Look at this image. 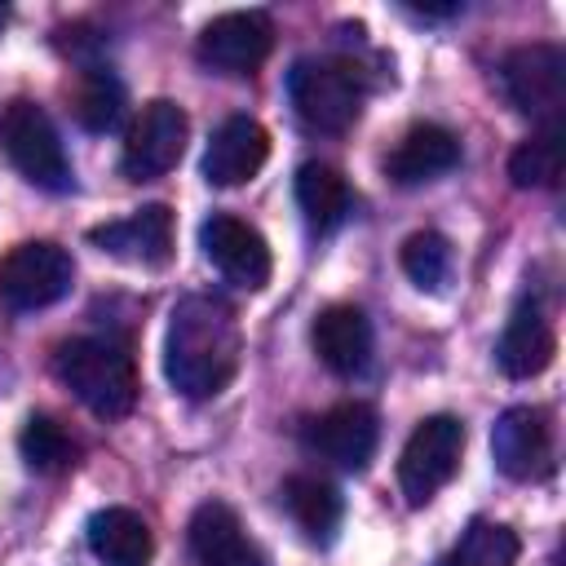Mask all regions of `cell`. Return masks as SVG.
I'll use <instances>...</instances> for the list:
<instances>
[{
  "label": "cell",
  "instance_id": "obj_1",
  "mask_svg": "<svg viewBox=\"0 0 566 566\" xmlns=\"http://www.w3.org/2000/svg\"><path fill=\"white\" fill-rule=\"evenodd\" d=\"M243 354L239 318L217 296H186L172 305L164 340V376L181 398H217Z\"/></svg>",
  "mask_w": 566,
  "mask_h": 566
},
{
  "label": "cell",
  "instance_id": "obj_2",
  "mask_svg": "<svg viewBox=\"0 0 566 566\" xmlns=\"http://www.w3.org/2000/svg\"><path fill=\"white\" fill-rule=\"evenodd\" d=\"M57 380L102 420H119L137 402V367L128 345L111 336H75L53 354Z\"/></svg>",
  "mask_w": 566,
  "mask_h": 566
},
{
  "label": "cell",
  "instance_id": "obj_3",
  "mask_svg": "<svg viewBox=\"0 0 566 566\" xmlns=\"http://www.w3.org/2000/svg\"><path fill=\"white\" fill-rule=\"evenodd\" d=\"M287 102L314 133H345L363 111V80L349 62L301 57L287 71Z\"/></svg>",
  "mask_w": 566,
  "mask_h": 566
},
{
  "label": "cell",
  "instance_id": "obj_4",
  "mask_svg": "<svg viewBox=\"0 0 566 566\" xmlns=\"http://www.w3.org/2000/svg\"><path fill=\"white\" fill-rule=\"evenodd\" d=\"M0 150L4 159L40 190H66L71 186V159L62 150V137L44 106L31 97H13L0 111Z\"/></svg>",
  "mask_w": 566,
  "mask_h": 566
},
{
  "label": "cell",
  "instance_id": "obj_5",
  "mask_svg": "<svg viewBox=\"0 0 566 566\" xmlns=\"http://www.w3.org/2000/svg\"><path fill=\"white\" fill-rule=\"evenodd\" d=\"M500 88L509 106L544 128H557L566 106V53L557 44H522L500 62Z\"/></svg>",
  "mask_w": 566,
  "mask_h": 566
},
{
  "label": "cell",
  "instance_id": "obj_6",
  "mask_svg": "<svg viewBox=\"0 0 566 566\" xmlns=\"http://www.w3.org/2000/svg\"><path fill=\"white\" fill-rule=\"evenodd\" d=\"M460 455H464V424L447 411L424 416L398 455V486L407 504H429L455 478Z\"/></svg>",
  "mask_w": 566,
  "mask_h": 566
},
{
  "label": "cell",
  "instance_id": "obj_7",
  "mask_svg": "<svg viewBox=\"0 0 566 566\" xmlns=\"http://www.w3.org/2000/svg\"><path fill=\"white\" fill-rule=\"evenodd\" d=\"M71 279H75L71 252L49 243V239L18 243L0 256V301L18 314L62 301L71 292Z\"/></svg>",
  "mask_w": 566,
  "mask_h": 566
},
{
  "label": "cell",
  "instance_id": "obj_8",
  "mask_svg": "<svg viewBox=\"0 0 566 566\" xmlns=\"http://www.w3.org/2000/svg\"><path fill=\"white\" fill-rule=\"evenodd\" d=\"M186 137H190V119L177 102H168V97L146 102L142 115L133 119L124 155H119L124 177L128 181H155V177L172 172L181 150H186Z\"/></svg>",
  "mask_w": 566,
  "mask_h": 566
},
{
  "label": "cell",
  "instance_id": "obj_9",
  "mask_svg": "<svg viewBox=\"0 0 566 566\" xmlns=\"http://www.w3.org/2000/svg\"><path fill=\"white\" fill-rule=\"evenodd\" d=\"M274 49V27L261 9H239L221 13L199 31V62L221 71V75H252Z\"/></svg>",
  "mask_w": 566,
  "mask_h": 566
},
{
  "label": "cell",
  "instance_id": "obj_10",
  "mask_svg": "<svg viewBox=\"0 0 566 566\" xmlns=\"http://www.w3.org/2000/svg\"><path fill=\"white\" fill-rule=\"evenodd\" d=\"M376 442H380V420L367 402H336L305 424V447L345 473H363L376 455Z\"/></svg>",
  "mask_w": 566,
  "mask_h": 566
},
{
  "label": "cell",
  "instance_id": "obj_11",
  "mask_svg": "<svg viewBox=\"0 0 566 566\" xmlns=\"http://www.w3.org/2000/svg\"><path fill=\"white\" fill-rule=\"evenodd\" d=\"M199 248L203 256L239 287L256 292L270 283V270H274V256H270V243L256 226L230 217V212H212L203 226H199Z\"/></svg>",
  "mask_w": 566,
  "mask_h": 566
},
{
  "label": "cell",
  "instance_id": "obj_12",
  "mask_svg": "<svg viewBox=\"0 0 566 566\" xmlns=\"http://www.w3.org/2000/svg\"><path fill=\"white\" fill-rule=\"evenodd\" d=\"M495 469L513 482H535L553 469V424L544 407H509L491 429Z\"/></svg>",
  "mask_w": 566,
  "mask_h": 566
},
{
  "label": "cell",
  "instance_id": "obj_13",
  "mask_svg": "<svg viewBox=\"0 0 566 566\" xmlns=\"http://www.w3.org/2000/svg\"><path fill=\"white\" fill-rule=\"evenodd\" d=\"M88 239H93L102 252H111V256H119V261H128V265L159 270V265H168V256H172V212H168L164 203H146V208H137L133 217L93 226Z\"/></svg>",
  "mask_w": 566,
  "mask_h": 566
},
{
  "label": "cell",
  "instance_id": "obj_14",
  "mask_svg": "<svg viewBox=\"0 0 566 566\" xmlns=\"http://www.w3.org/2000/svg\"><path fill=\"white\" fill-rule=\"evenodd\" d=\"M270 155V133L252 115H230L217 124L203 150V181L208 186H243L261 172Z\"/></svg>",
  "mask_w": 566,
  "mask_h": 566
},
{
  "label": "cell",
  "instance_id": "obj_15",
  "mask_svg": "<svg viewBox=\"0 0 566 566\" xmlns=\"http://www.w3.org/2000/svg\"><path fill=\"white\" fill-rule=\"evenodd\" d=\"M190 553L199 566H265L261 548L243 531L239 513L221 500H203L190 517Z\"/></svg>",
  "mask_w": 566,
  "mask_h": 566
},
{
  "label": "cell",
  "instance_id": "obj_16",
  "mask_svg": "<svg viewBox=\"0 0 566 566\" xmlns=\"http://www.w3.org/2000/svg\"><path fill=\"white\" fill-rule=\"evenodd\" d=\"M310 345L327 371L358 376L371 358V323L358 305H327L310 327Z\"/></svg>",
  "mask_w": 566,
  "mask_h": 566
},
{
  "label": "cell",
  "instance_id": "obj_17",
  "mask_svg": "<svg viewBox=\"0 0 566 566\" xmlns=\"http://www.w3.org/2000/svg\"><path fill=\"white\" fill-rule=\"evenodd\" d=\"M553 354H557L553 323L544 318V310H539L535 301H522V305L509 314V323H504V332H500V340H495V363H500V371L513 376V380H531V376H539V371L553 363Z\"/></svg>",
  "mask_w": 566,
  "mask_h": 566
},
{
  "label": "cell",
  "instance_id": "obj_18",
  "mask_svg": "<svg viewBox=\"0 0 566 566\" xmlns=\"http://www.w3.org/2000/svg\"><path fill=\"white\" fill-rule=\"evenodd\" d=\"M460 164V137L442 124H416L402 133V142L389 150L385 172L398 186H424Z\"/></svg>",
  "mask_w": 566,
  "mask_h": 566
},
{
  "label": "cell",
  "instance_id": "obj_19",
  "mask_svg": "<svg viewBox=\"0 0 566 566\" xmlns=\"http://www.w3.org/2000/svg\"><path fill=\"white\" fill-rule=\"evenodd\" d=\"M88 553L102 566H150L155 539H150V526L142 513L111 504L88 517Z\"/></svg>",
  "mask_w": 566,
  "mask_h": 566
},
{
  "label": "cell",
  "instance_id": "obj_20",
  "mask_svg": "<svg viewBox=\"0 0 566 566\" xmlns=\"http://www.w3.org/2000/svg\"><path fill=\"white\" fill-rule=\"evenodd\" d=\"M296 208L305 212V226H310V230L327 234V230H336V226L349 217L354 195H349L345 177H340L332 164L310 159V164L296 168Z\"/></svg>",
  "mask_w": 566,
  "mask_h": 566
},
{
  "label": "cell",
  "instance_id": "obj_21",
  "mask_svg": "<svg viewBox=\"0 0 566 566\" xmlns=\"http://www.w3.org/2000/svg\"><path fill=\"white\" fill-rule=\"evenodd\" d=\"M279 495H283V509L292 513V522L305 531L310 544H327L336 535L345 504H340V491L332 482L310 478V473H292Z\"/></svg>",
  "mask_w": 566,
  "mask_h": 566
},
{
  "label": "cell",
  "instance_id": "obj_22",
  "mask_svg": "<svg viewBox=\"0 0 566 566\" xmlns=\"http://www.w3.org/2000/svg\"><path fill=\"white\" fill-rule=\"evenodd\" d=\"M71 115H75L88 133H106V128H115L119 115H124V84H119L111 71L88 66V71L80 75L75 93H71Z\"/></svg>",
  "mask_w": 566,
  "mask_h": 566
},
{
  "label": "cell",
  "instance_id": "obj_23",
  "mask_svg": "<svg viewBox=\"0 0 566 566\" xmlns=\"http://www.w3.org/2000/svg\"><path fill=\"white\" fill-rule=\"evenodd\" d=\"M517 553H522V544H517V535H513L504 522L478 517V522L464 526L460 544H455L451 557H442L438 566H513Z\"/></svg>",
  "mask_w": 566,
  "mask_h": 566
},
{
  "label": "cell",
  "instance_id": "obj_24",
  "mask_svg": "<svg viewBox=\"0 0 566 566\" xmlns=\"http://www.w3.org/2000/svg\"><path fill=\"white\" fill-rule=\"evenodd\" d=\"M562 164H566L562 133H557V128H544L539 137L522 142V146L509 155V177H513V186H522V190H539V186H557Z\"/></svg>",
  "mask_w": 566,
  "mask_h": 566
},
{
  "label": "cell",
  "instance_id": "obj_25",
  "mask_svg": "<svg viewBox=\"0 0 566 566\" xmlns=\"http://www.w3.org/2000/svg\"><path fill=\"white\" fill-rule=\"evenodd\" d=\"M18 451L35 473H62L75 464V442L53 416H27L18 433Z\"/></svg>",
  "mask_w": 566,
  "mask_h": 566
},
{
  "label": "cell",
  "instance_id": "obj_26",
  "mask_svg": "<svg viewBox=\"0 0 566 566\" xmlns=\"http://www.w3.org/2000/svg\"><path fill=\"white\" fill-rule=\"evenodd\" d=\"M451 265H455V252L438 230H416L402 243V270L424 292H442V283L451 279Z\"/></svg>",
  "mask_w": 566,
  "mask_h": 566
}]
</instances>
